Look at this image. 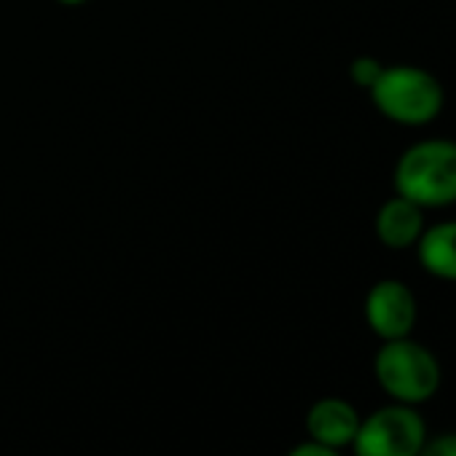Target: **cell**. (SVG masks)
<instances>
[{"label":"cell","mask_w":456,"mask_h":456,"mask_svg":"<svg viewBox=\"0 0 456 456\" xmlns=\"http://www.w3.org/2000/svg\"><path fill=\"white\" fill-rule=\"evenodd\" d=\"M397 196L411 199L421 209H443L456 204V140L427 137L408 145L392 172Z\"/></svg>","instance_id":"cell-1"},{"label":"cell","mask_w":456,"mask_h":456,"mask_svg":"<svg viewBox=\"0 0 456 456\" xmlns=\"http://www.w3.org/2000/svg\"><path fill=\"white\" fill-rule=\"evenodd\" d=\"M368 94L373 108L387 121L400 126H427L443 113L445 105L440 78L419 65H384Z\"/></svg>","instance_id":"cell-2"},{"label":"cell","mask_w":456,"mask_h":456,"mask_svg":"<svg viewBox=\"0 0 456 456\" xmlns=\"http://www.w3.org/2000/svg\"><path fill=\"white\" fill-rule=\"evenodd\" d=\"M373 376L387 397L413 408L429 403L443 384L440 360L429 346L413 341L411 336L381 341L373 357Z\"/></svg>","instance_id":"cell-3"},{"label":"cell","mask_w":456,"mask_h":456,"mask_svg":"<svg viewBox=\"0 0 456 456\" xmlns=\"http://www.w3.org/2000/svg\"><path fill=\"white\" fill-rule=\"evenodd\" d=\"M427 437L424 416L413 405L392 403L360 421L349 448L354 456H419Z\"/></svg>","instance_id":"cell-4"},{"label":"cell","mask_w":456,"mask_h":456,"mask_svg":"<svg viewBox=\"0 0 456 456\" xmlns=\"http://www.w3.org/2000/svg\"><path fill=\"white\" fill-rule=\"evenodd\" d=\"M365 322L381 341L408 338L419 322V301L403 280H379L365 296Z\"/></svg>","instance_id":"cell-5"},{"label":"cell","mask_w":456,"mask_h":456,"mask_svg":"<svg viewBox=\"0 0 456 456\" xmlns=\"http://www.w3.org/2000/svg\"><path fill=\"white\" fill-rule=\"evenodd\" d=\"M360 411L344 400V397H320L317 403H312V408L306 411V435L312 443H320L325 448H336L344 451L352 445L357 429H360Z\"/></svg>","instance_id":"cell-6"},{"label":"cell","mask_w":456,"mask_h":456,"mask_svg":"<svg viewBox=\"0 0 456 456\" xmlns=\"http://www.w3.org/2000/svg\"><path fill=\"white\" fill-rule=\"evenodd\" d=\"M427 228L424 209L405 196H389L373 217L376 240L389 250H411Z\"/></svg>","instance_id":"cell-7"},{"label":"cell","mask_w":456,"mask_h":456,"mask_svg":"<svg viewBox=\"0 0 456 456\" xmlns=\"http://www.w3.org/2000/svg\"><path fill=\"white\" fill-rule=\"evenodd\" d=\"M416 261L429 277L456 285V220H440L424 228L416 242Z\"/></svg>","instance_id":"cell-8"},{"label":"cell","mask_w":456,"mask_h":456,"mask_svg":"<svg viewBox=\"0 0 456 456\" xmlns=\"http://www.w3.org/2000/svg\"><path fill=\"white\" fill-rule=\"evenodd\" d=\"M381 70H384V62H381V60H376V57H370V54H360V57H354V60L349 62V81H352L354 86H360V89L368 92V89L379 81Z\"/></svg>","instance_id":"cell-9"},{"label":"cell","mask_w":456,"mask_h":456,"mask_svg":"<svg viewBox=\"0 0 456 456\" xmlns=\"http://www.w3.org/2000/svg\"><path fill=\"white\" fill-rule=\"evenodd\" d=\"M419 456H456V432L427 437V443H424Z\"/></svg>","instance_id":"cell-10"},{"label":"cell","mask_w":456,"mask_h":456,"mask_svg":"<svg viewBox=\"0 0 456 456\" xmlns=\"http://www.w3.org/2000/svg\"><path fill=\"white\" fill-rule=\"evenodd\" d=\"M288 456H341V451H336V448H325V445H320V443H301V445H296Z\"/></svg>","instance_id":"cell-11"},{"label":"cell","mask_w":456,"mask_h":456,"mask_svg":"<svg viewBox=\"0 0 456 456\" xmlns=\"http://www.w3.org/2000/svg\"><path fill=\"white\" fill-rule=\"evenodd\" d=\"M57 4H62V6H84V4H89V0H57Z\"/></svg>","instance_id":"cell-12"}]
</instances>
